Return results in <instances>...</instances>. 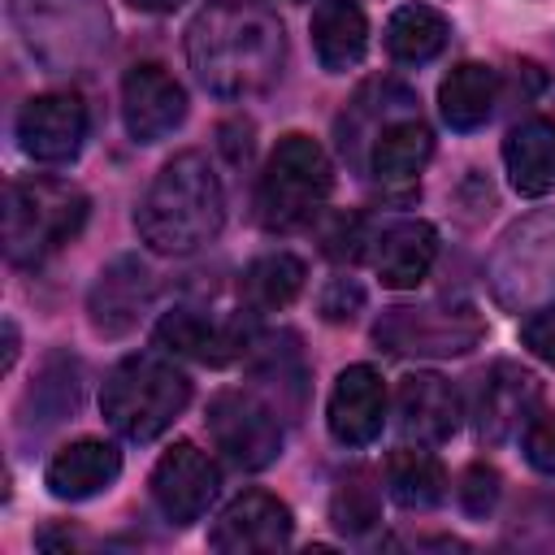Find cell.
<instances>
[{
	"mask_svg": "<svg viewBox=\"0 0 555 555\" xmlns=\"http://www.w3.org/2000/svg\"><path fill=\"white\" fill-rule=\"evenodd\" d=\"M186 61L204 91L221 100L264 95L286 65L282 22L251 0H217L186 26Z\"/></svg>",
	"mask_w": 555,
	"mask_h": 555,
	"instance_id": "obj_1",
	"label": "cell"
},
{
	"mask_svg": "<svg viewBox=\"0 0 555 555\" xmlns=\"http://www.w3.org/2000/svg\"><path fill=\"white\" fill-rule=\"evenodd\" d=\"M225 225V191L204 152H178L160 165L134 208L139 238L160 256H191Z\"/></svg>",
	"mask_w": 555,
	"mask_h": 555,
	"instance_id": "obj_2",
	"label": "cell"
},
{
	"mask_svg": "<svg viewBox=\"0 0 555 555\" xmlns=\"http://www.w3.org/2000/svg\"><path fill=\"white\" fill-rule=\"evenodd\" d=\"M191 403V382L182 369H173L160 356H126L100 390V412L104 421L130 438V442H152L160 438Z\"/></svg>",
	"mask_w": 555,
	"mask_h": 555,
	"instance_id": "obj_3",
	"label": "cell"
},
{
	"mask_svg": "<svg viewBox=\"0 0 555 555\" xmlns=\"http://www.w3.org/2000/svg\"><path fill=\"white\" fill-rule=\"evenodd\" d=\"M334 191V165L308 134H282L256 182V221L273 234L308 225Z\"/></svg>",
	"mask_w": 555,
	"mask_h": 555,
	"instance_id": "obj_4",
	"label": "cell"
},
{
	"mask_svg": "<svg viewBox=\"0 0 555 555\" xmlns=\"http://www.w3.org/2000/svg\"><path fill=\"white\" fill-rule=\"evenodd\" d=\"M87 195L56 178H22L4 195V256L39 264L61 251L87 221Z\"/></svg>",
	"mask_w": 555,
	"mask_h": 555,
	"instance_id": "obj_5",
	"label": "cell"
},
{
	"mask_svg": "<svg viewBox=\"0 0 555 555\" xmlns=\"http://www.w3.org/2000/svg\"><path fill=\"white\" fill-rule=\"evenodd\" d=\"M486 282L499 308L533 312L555 299V212H529L503 230L486 260Z\"/></svg>",
	"mask_w": 555,
	"mask_h": 555,
	"instance_id": "obj_6",
	"label": "cell"
},
{
	"mask_svg": "<svg viewBox=\"0 0 555 555\" xmlns=\"http://www.w3.org/2000/svg\"><path fill=\"white\" fill-rule=\"evenodd\" d=\"M13 22L26 48L52 69L82 65L108 48V13L100 0H13Z\"/></svg>",
	"mask_w": 555,
	"mask_h": 555,
	"instance_id": "obj_7",
	"label": "cell"
},
{
	"mask_svg": "<svg viewBox=\"0 0 555 555\" xmlns=\"http://www.w3.org/2000/svg\"><path fill=\"white\" fill-rule=\"evenodd\" d=\"M486 334L481 317L468 304H416L386 308L373 325V343L390 356H464Z\"/></svg>",
	"mask_w": 555,
	"mask_h": 555,
	"instance_id": "obj_8",
	"label": "cell"
},
{
	"mask_svg": "<svg viewBox=\"0 0 555 555\" xmlns=\"http://www.w3.org/2000/svg\"><path fill=\"white\" fill-rule=\"evenodd\" d=\"M212 447L243 473L269 468L282 455V425L269 403H260L251 390H217L204 412Z\"/></svg>",
	"mask_w": 555,
	"mask_h": 555,
	"instance_id": "obj_9",
	"label": "cell"
},
{
	"mask_svg": "<svg viewBox=\"0 0 555 555\" xmlns=\"http://www.w3.org/2000/svg\"><path fill=\"white\" fill-rule=\"evenodd\" d=\"M221 490V468L195 442H173L152 468V499L169 525H195Z\"/></svg>",
	"mask_w": 555,
	"mask_h": 555,
	"instance_id": "obj_10",
	"label": "cell"
},
{
	"mask_svg": "<svg viewBox=\"0 0 555 555\" xmlns=\"http://www.w3.org/2000/svg\"><path fill=\"white\" fill-rule=\"evenodd\" d=\"M121 121L134 143H160L186 121V91L182 82L156 65L139 61L121 78Z\"/></svg>",
	"mask_w": 555,
	"mask_h": 555,
	"instance_id": "obj_11",
	"label": "cell"
},
{
	"mask_svg": "<svg viewBox=\"0 0 555 555\" xmlns=\"http://www.w3.org/2000/svg\"><path fill=\"white\" fill-rule=\"evenodd\" d=\"M87 104L74 91H43L17 113V143L39 165H65L82 152Z\"/></svg>",
	"mask_w": 555,
	"mask_h": 555,
	"instance_id": "obj_12",
	"label": "cell"
},
{
	"mask_svg": "<svg viewBox=\"0 0 555 555\" xmlns=\"http://www.w3.org/2000/svg\"><path fill=\"white\" fill-rule=\"evenodd\" d=\"M295 533L291 507L269 490H243L221 507L208 529V546L221 555H251V551H282Z\"/></svg>",
	"mask_w": 555,
	"mask_h": 555,
	"instance_id": "obj_13",
	"label": "cell"
},
{
	"mask_svg": "<svg viewBox=\"0 0 555 555\" xmlns=\"http://www.w3.org/2000/svg\"><path fill=\"white\" fill-rule=\"evenodd\" d=\"M542 412V382L516 360H494L477 386V434L486 442H507Z\"/></svg>",
	"mask_w": 555,
	"mask_h": 555,
	"instance_id": "obj_14",
	"label": "cell"
},
{
	"mask_svg": "<svg viewBox=\"0 0 555 555\" xmlns=\"http://www.w3.org/2000/svg\"><path fill=\"white\" fill-rule=\"evenodd\" d=\"M325 425L338 447H369L386 425V386L373 364H347L334 377Z\"/></svg>",
	"mask_w": 555,
	"mask_h": 555,
	"instance_id": "obj_15",
	"label": "cell"
},
{
	"mask_svg": "<svg viewBox=\"0 0 555 555\" xmlns=\"http://www.w3.org/2000/svg\"><path fill=\"white\" fill-rule=\"evenodd\" d=\"M256 343V334L243 321H212L199 308H173L156 321V347L173 351V356H191L199 364H225L238 360L247 347Z\"/></svg>",
	"mask_w": 555,
	"mask_h": 555,
	"instance_id": "obj_16",
	"label": "cell"
},
{
	"mask_svg": "<svg viewBox=\"0 0 555 555\" xmlns=\"http://www.w3.org/2000/svg\"><path fill=\"white\" fill-rule=\"evenodd\" d=\"M152 299V273L139 256H117L91 286L87 295V312H91V325L95 334L104 338H121L139 325L143 308Z\"/></svg>",
	"mask_w": 555,
	"mask_h": 555,
	"instance_id": "obj_17",
	"label": "cell"
},
{
	"mask_svg": "<svg viewBox=\"0 0 555 555\" xmlns=\"http://www.w3.org/2000/svg\"><path fill=\"white\" fill-rule=\"evenodd\" d=\"M403 438L421 447H438L460 429V395L442 373H408L395 395Z\"/></svg>",
	"mask_w": 555,
	"mask_h": 555,
	"instance_id": "obj_18",
	"label": "cell"
},
{
	"mask_svg": "<svg viewBox=\"0 0 555 555\" xmlns=\"http://www.w3.org/2000/svg\"><path fill=\"white\" fill-rule=\"evenodd\" d=\"M117 477H121V451L113 442H100V438H78L69 447H61L43 468V486L65 503L95 499Z\"/></svg>",
	"mask_w": 555,
	"mask_h": 555,
	"instance_id": "obj_19",
	"label": "cell"
},
{
	"mask_svg": "<svg viewBox=\"0 0 555 555\" xmlns=\"http://www.w3.org/2000/svg\"><path fill=\"white\" fill-rule=\"evenodd\" d=\"M438 256V230L429 221H395L377 234L373 247V269L382 278V286L390 291H412L429 278Z\"/></svg>",
	"mask_w": 555,
	"mask_h": 555,
	"instance_id": "obj_20",
	"label": "cell"
},
{
	"mask_svg": "<svg viewBox=\"0 0 555 555\" xmlns=\"http://www.w3.org/2000/svg\"><path fill=\"white\" fill-rule=\"evenodd\" d=\"M312 52L325 74H347L369 52V17L356 0H317L312 4Z\"/></svg>",
	"mask_w": 555,
	"mask_h": 555,
	"instance_id": "obj_21",
	"label": "cell"
},
{
	"mask_svg": "<svg viewBox=\"0 0 555 555\" xmlns=\"http://www.w3.org/2000/svg\"><path fill=\"white\" fill-rule=\"evenodd\" d=\"M503 165L516 195H546L555 182V121L525 117L503 139Z\"/></svg>",
	"mask_w": 555,
	"mask_h": 555,
	"instance_id": "obj_22",
	"label": "cell"
},
{
	"mask_svg": "<svg viewBox=\"0 0 555 555\" xmlns=\"http://www.w3.org/2000/svg\"><path fill=\"white\" fill-rule=\"evenodd\" d=\"M434 156V134L416 113H399L390 121L377 126L373 134V152H369V169L377 182H408L425 169V160Z\"/></svg>",
	"mask_w": 555,
	"mask_h": 555,
	"instance_id": "obj_23",
	"label": "cell"
},
{
	"mask_svg": "<svg viewBox=\"0 0 555 555\" xmlns=\"http://www.w3.org/2000/svg\"><path fill=\"white\" fill-rule=\"evenodd\" d=\"M494 104H499V74L490 65H481V61L455 65L442 78V87H438V113L460 134L486 126L490 113H494Z\"/></svg>",
	"mask_w": 555,
	"mask_h": 555,
	"instance_id": "obj_24",
	"label": "cell"
},
{
	"mask_svg": "<svg viewBox=\"0 0 555 555\" xmlns=\"http://www.w3.org/2000/svg\"><path fill=\"white\" fill-rule=\"evenodd\" d=\"M451 39V22L434 4H399L386 22V52L399 65H425L434 61Z\"/></svg>",
	"mask_w": 555,
	"mask_h": 555,
	"instance_id": "obj_25",
	"label": "cell"
},
{
	"mask_svg": "<svg viewBox=\"0 0 555 555\" xmlns=\"http://www.w3.org/2000/svg\"><path fill=\"white\" fill-rule=\"evenodd\" d=\"M304 278H308V269H304L299 256H291V251H264V256H256L243 269L238 291H243V304L251 312H282L304 291Z\"/></svg>",
	"mask_w": 555,
	"mask_h": 555,
	"instance_id": "obj_26",
	"label": "cell"
},
{
	"mask_svg": "<svg viewBox=\"0 0 555 555\" xmlns=\"http://www.w3.org/2000/svg\"><path fill=\"white\" fill-rule=\"evenodd\" d=\"M386 490L399 507L408 512H429L447 499V473L438 464V455L421 451V447H399L386 460Z\"/></svg>",
	"mask_w": 555,
	"mask_h": 555,
	"instance_id": "obj_27",
	"label": "cell"
},
{
	"mask_svg": "<svg viewBox=\"0 0 555 555\" xmlns=\"http://www.w3.org/2000/svg\"><path fill=\"white\" fill-rule=\"evenodd\" d=\"M330 520L343 533H369L382 520V490L373 486L369 473H351L338 481V490L330 499Z\"/></svg>",
	"mask_w": 555,
	"mask_h": 555,
	"instance_id": "obj_28",
	"label": "cell"
},
{
	"mask_svg": "<svg viewBox=\"0 0 555 555\" xmlns=\"http://www.w3.org/2000/svg\"><path fill=\"white\" fill-rule=\"evenodd\" d=\"M26 399L35 403V412H39L43 425L69 416V412L78 408V364H74L69 356H52Z\"/></svg>",
	"mask_w": 555,
	"mask_h": 555,
	"instance_id": "obj_29",
	"label": "cell"
},
{
	"mask_svg": "<svg viewBox=\"0 0 555 555\" xmlns=\"http://www.w3.org/2000/svg\"><path fill=\"white\" fill-rule=\"evenodd\" d=\"M499 473L490 468V464H468L464 473H460V486H455V494H460V507L468 512V516H486L494 503H499Z\"/></svg>",
	"mask_w": 555,
	"mask_h": 555,
	"instance_id": "obj_30",
	"label": "cell"
},
{
	"mask_svg": "<svg viewBox=\"0 0 555 555\" xmlns=\"http://www.w3.org/2000/svg\"><path fill=\"white\" fill-rule=\"evenodd\" d=\"M317 308H321V317H325L330 325L356 321V312L364 308V286H360L356 278H334V282H325Z\"/></svg>",
	"mask_w": 555,
	"mask_h": 555,
	"instance_id": "obj_31",
	"label": "cell"
},
{
	"mask_svg": "<svg viewBox=\"0 0 555 555\" xmlns=\"http://www.w3.org/2000/svg\"><path fill=\"white\" fill-rule=\"evenodd\" d=\"M525 460H529L538 473H555V416L538 412V416L525 425Z\"/></svg>",
	"mask_w": 555,
	"mask_h": 555,
	"instance_id": "obj_32",
	"label": "cell"
},
{
	"mask_svg": "<svg viewBox=\"0 0 555 555\" xmlns=\"http://www.w3.org/2000/svg\"><path fill=\"white\" fill-rule=\"evenodd\" d=\"M520 343H525L538 360L555 364V299L542 304V308H533V317H525V325H520Z\"/></svg>",
	"mask_w": 555,
	"mask_h": 555,
	"instance_id": "obj_33",
	"label": "cell"
},
{
	"mask_svg": "<svg viewBox=\"0 0 555 555\" xmlns=\"http://www.w3.org/2000/svg\"><path fill=\"white\" fill-rule=\"evenodd\" d=\"M321 243H325V256H334V260H356V256H360V243H364L360 217H334V225L321 234Z\"/></svg>",
	"mask_w": 555,
	"mask_h": 555,
	"instance_id": "obj_34",
	"label": "cell"
},
{
	"mask_svg": "<svg viewBox=\"0 0 555 555\" xmlns=\"http://www.w3.org/2000/svg\"><path fill=\"white\" fill-rule=\"evenodd\" d=\"M217 134H221V152L230 156V165H243V160L251 156V121L234 117V121H225Z\"/></svg>",
	"mask_w": 555,
	"mask_h": 555,
	"instance_id": "obj_35",
	"label": "cell"
},
{
	"mask_svg": "<svg viewBox=\"0 0 555 555\" xmlns=\"http://www.w3.org/2000/svg\"><path fill=\"white\" fill-rule=\"evenodd\" d=\"M130 9H139V13H173L182 0H126Z\"/></svg>",
	"mask_w": 555,
	"mask_h": 555,
	"instance_id": "obj_36",
	"label": "cell"
},
{
	"mask_svg": "<svg viewBox=\"0 0 555 555\" xmlns=\"http://www.w3.org/2000/svg\"><path fill=\"white\" fill-rule=\"evenodd\" d=\"M13 360H17V325L4 321V369H13Z\"/></svg>",
	"mask_w": 555,
	"mask_h": 555,
	"instance_id": "obj_37",
	"label": "cell"
}]
</instances>
